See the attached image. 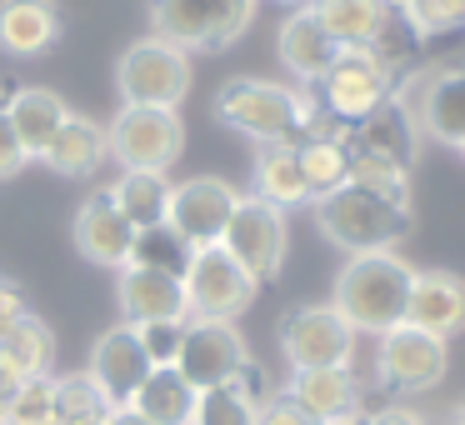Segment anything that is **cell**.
<instances>
[{"mask_svg":"<svg viewBox=\"0 0 465 425\" xmlns=\"http://www.w3.org/2000/svg\"><path fill=\"white\" fill-rule=\"evenodd\" d=\"M155 365H151V355L141 351V335H135V325H111V331L95 341V351H91V381L105 390V400L121 410V405H131L135 400V390L145 385V375H151Z\"/></svg>","mask_w":465,"mask_h":425,"instance_id":"cell-15","label":"cell"},{"mask_svg":"<svg viewBox=\"0 0 465 425\" xmlns=\"http://www.w3.org/2000/svg\"><path fill=\"white\" fill-rule=\"evenodd\" d=\"M195 385L185 381L175 365H155L151 375H145V385L135 390V400H131V410L135 415H145L151 425H191V415H195Z\"/></svg>","mask_w":465,"mask_h":425,"instance_id":"cell-28","label":"cell"},{"mask_svg":"<svg viewBox=\"0 0 465 425\" xmlns=\"http://www.w3.org/2000/svg\"><path fill=\"white\" fill-rule=\"evenodd\" d=\"M411 281H415V265H405L395 251L351 255L345 271L335 275L331 305L355 335H385V331H395V325H405Z\"/></svg>","mask_w":465,"mask_h":425,"instance_id":"cell-1","label":"cell"},{"mask_svg":"<svg viewBox=\"0 0 465 425\" xmlns=\"http://www.w3.org/2000/svg\"><path fill=\"white\" fill-rule=\"evenodd\" d=\"M25 161H31V155H25V145L15 141L11 121L0 115V181H11V175H21V171H25Z\"/></svg>","mask_w":465,"mask_h":425,"instance_id":"cell-38","label":"cell"},{"mask_svg":"<svg viewBox=\"0 0 465 425\" xmlns=\"http://www.w3.org/2000/svg\"><path fill=\"white\" fill-rule=\"evenodd\" d=\"M285 5H295V11H305V5H315V0H285Z\"/></svg>","mask_w":465,"mask_h":425,"instance_id":"cell-46","label":"cell"},{"mask_svg":"<svg viewBox=\"0 0 465 425\" xmlns=\"http://www.w3.org/2000/svg\"><path fill=\"white\" fill-rule=\"evenodd\" d=\"M115 405L91 375H55V425H105Z\"/></svg>","mask_w":465,"mask_h":425,"instance_id":"cell-31","label":"cell"},{"mask_svg":"<svg viewBox=\"0 0 465 425\" xmlns=\"http://www.w3.org/2000/svg\"><path fill=\"white\" fill-rule=\"evenodd\" d=\"M401 15L415 35H445L465 25V0H405Z\"/></svg>","mask_w":465,"mask_h":425,"instance_id":"cell-34","label":"cell"},{"mask_svg":"<svg viewBox=\"0 0 465 425\" xmlns=\"http://www.w3.org/2000/svg\"><path fill=\"white\" fill-rule=\"evenodd\" d=\"M275 55H281V65L295 75V81L305 85H321V75L335 65V55H341V45L325 35V25L311 15V5L305 11H291L281 25V35H275Z\"/></svg>","mask_w":465,"mask_h":425,"instance_id":"cell-22","label":"cell"},{"mask_svg":"<svg viewBox=\"0 0 465 425\" xmlns=\"http://www.w3.org/2000/svg\"><path fill=\"white\" fill-rule=\"evenodd\" d=\"M11 425H55V375L21 381L11 400Z\"/></svg>","mask_w":465,"mask_h":425,"instance_id":"cell-35","label":"cell"},{"mask_svg":"<svg viewBox=\"0 0 465 425\" xmlns=\"http://www.w3.org/2000/svg\"><path fill=\"white\" fill-rule=\"evenodd\" d=\"M415 145H420V131H415L411 111L401 101H385L381 111H371L361 125H351L345 135V151L351 155H375V161H391V165H415Z\"/></svg>","mask_w":465,"mask_h":425,"instance_id":"cell-18","label":"cell"},{"mask_svg":"<svg viewBox=\"0 0 465 425\" xmlns=\"http://www.w3.org/2000/svg\"><path fill=\"white\" fill-rule=\"evenodd\" d=\"M115 85H121L125 105H155V111H175L191 95V55L175 51L171 41H135L115 65Z\"/></svg>","mask_w":465,"mask_h":425,"instance_id":"cell-5","label":"cell"},{"mask_svg":"<svg viewBox=\"0 0 465 425\" xmlns=\"http://www.w3.org/2000/svg\"><path fill=\"white\" fill-rule=\"evenodd\" d=\"M21 315H31V311H25V301H21V291L0 281V335L11 331V325L21 321Z\"/></svg>","mask_w":465,"mask_h":425,"instance_id":"cell-40","label":"cell"},{"mask_svg":"<svg viewBox=\"0 0 465 425\" xmlns=\"http://www.w3.org/2000/svg\"><path fill=\"white\" fill-rule=\"evenodd\" d=\"M311 15L341 51H375L395 21V5H385V0H315Z\"/></svg>","mask_w":465,"mask_h":425,"instance_id":"cell-21","label":"cell"},{"mask_svg":"<svg viewBox=\"0 0 465 425\" xmlns=\"http://www.w3.org/2000/svg\"><path fill=\"white\" fill-rule=\"evenodd\" d=\"M75 251H81V261L91 265H105V271H125L131 265V245H135V231L125 225V215L115 211V201L105 191L85 195L81 211H75Z\"/></svg>","mask_w":465,"mask_h":425,"instance_id":"cell-16","label":"cell"},{"mask_svg":"<svg viewBox=\"0 0 465 425\" xmlns=\"http://www.w3.org/2000/svg\"><path fill=\"white\" fill-rule=\"evenodd\" d=\"M255 195H261V201H271L275 211L311 205V191H305V175H301V155H295V145H261V151H255Z\"/></svg>","mask_w":465,"mask_h":425,"instance_id":"cell-29","label":"cell"},{"mask_svg":"<svg viewBox=\"0 0 465 425\" xmlns=\"http://www.w3.org/2000/svg\"><path fill=\"white\" fill-rule=\"evenodd\" d=\"M15 91H21V85H15V81H0V115L11 111V101H15Z\"/></svg>","mask_w":465,"mask_h":425,"instance_id":"cell-43","label":"cell"},{"mask_svg":"<svg viewBox=\"0 0 465 425\" xmlns=\"http://www.w3.org/2000/svg\"><path fill=\"white\" fill-rule=\"evenodd\" d=\"M445 341L415 331V325H395V331L381 335V351H375V375H381L385 390H435L445 381Z\"/></svg>","mask_w":465,"mask_h":425,"instance_id":"cell-13","label":"cell"},{"mask_svg":"<svg viewBox=\"0 0 465 425\" xmlns=\"http://www.w3.org/2000/svg\"><path fill=\"white\" fill-rule=\"evenodd\" d=\"M111 155L121 171H171L185 151V125L175 111H155V105H121L111 125H105Z\"/></svg>","mask_w":465,"mask_h":425,"instance_id":"cell-7","label":"cell"},{"mask_svg":"<svg viewBox=\"0 0 465 425\" xmlns=\"http://www.w3.org/2000/svg\"><path fill=\"white\" fill-rule=\"evenodd\" d=\"M171 191L175 185L161 171H121V181L105 195L115 201V211L125 215L131 231H151V225H165V215H171Z\"/></svg>","mask_w":465,"mask_h":425,"instance_id":"cell-27","label":"cell"},{"mask_svg":"<svg viewBox=\"0 0 465 425\" xmlns=\"http://www.w3.org/2000/svg\"><path fill=\"white\" fill-rule=\"evenodd\" d=\"M405 325L450 341L465 331V281L450 271H415L411 301H405Z\"/></svg>","mask_w":465,"mask_h":425,"instance_id":"cell-17","label":"cell"},{"mask_svg":"<svg viewBox=\"0 0 465 425\" xmlns=\"http://www.w3.org/2000/svg\"><path fill=\"white\" fill-rule=\"evenodd\" d=\"M365 425H430L420 410H411V405H381V410L365 415Z\"/></svg>","mask_w":465,"mask_h":425,"instance_id":"cell-39","label":"cell"},{"mask_svg":"<svg viewBox=\"0 0 465 425\" xmlns=\"http://www.w3.org/2000/svg\"><path fill=\"white\" fill-rule=\"evenodd\" d=\"M61 5L55 0H0V51L15 61H35L61 41Z\"/></svg>","mask_w":465,"mask_h":425,"instance_id":"cell-20","label":"cell"},{"mask_svg":"<svg viewBox=\"0 0 465 425\" xmlns=\"http://www.w3.org/2000/svg\"><path fill=\"white\" fill-rule=\"evenodd\" d=\"M335 425H365V415H345V420H335Z\"/></svg>","mask_w":465,"mask_h":425,"instance_id":"cell-44","label":"cell"},{"mask_svg":"<svg viewBox=\"0 0 465 425\" xmlns=\"http://www.w3.org/2000/svg\"><path fill=\"white\" fill-rule=\"evenodd\" d=\"M455 425H465V400H460V405H455Z\"/></svg>","mask_w":465,"mask_h":425,"instance_id":"cell-45","label":"cell"},{"mask_svg":"<svg viewBox=\"0 0 465 425\" xmlns=\"http://www.w3.org/2000/svg\"><path fill=\"white\" fill-rule=\"evenodd\" d=\"M111 425H151V420H145V415H135L131 405H121V410L111 415Z\"/></svg>","mask_w":465,"mask_h":425,"instance_id":"cell-42","label":"cell"},{"mask_svg":"<svg viewBox=\"0 0 465 425\" xmlns=\"http://www.w3.org/2000/svg\"><path fill=\"white\" fill-rule=\"evenodd\" d=\"M255 425H321L291 400V395H275V400H261V420Z\"/></svg>","mask_w":465,"mask_h":425,"instance_id":"cell-37","label":"cell"},{"mask_svg":"<svg viewBox=\"0 0 465 425\" xmlns=\"http://www.w3.org/2000/svg\"><path fill=\"white\" fill-rule=\"evenodd\" d=\"M135 335H141V351L151 355V365H175L185 321H151V325H135Z\"/></svg>","mask_w":465,"mask_h":425,"instance_id":"cell-36","label":"cell"},{"mask_svg":"<svg viewBox=\"0 0 465 425\" xmlns=\"http://www.w3.org/2000/svg\"><path fill=\"white\" fill-rule=\"evenodd\" d=\"M51 355H55V335L45 321L21 315L11 331L0 335V371H11L15 381H35V375H51Z\"/></svg>","mask_w":465,"mask_h":425,"instance_id":"cell-30","label":"cell"},{"mask_svg":"<svg viewBox=\"0 0 465 425\" xmlns=\"http://www.w3.org/2000/svg\"><path fill=\"white\" fill-rule=\"evenodd\" d=\"M315 205V225L331 245H341L345 255H381V251H395L401 235H411L415 225V211L411 205H391L381 195L361 191V185L345 181L341 191L321 195Z\"/></svg>","mask_w":465,"mask_h":425,"instance_id":"cell-3","label":"cell"},{"mask_svg":"<svg viewBox=\"0 0 465 425\" xmlns=\"http://www.w3.org/2000/svg\"><path fill=\"white\" fill-rule=\"evenodd\" d=\"M385 5H395V11H401V5H405V0H385Z\"/></svg>","mask_w":465,"mask_h":425,"instance_id":"cell-47","label":"cell"},{"mask_svg":"<svg viewBox=\"0 0 465 425\" xmlns=\"http://www.w3.org/2000/svg\"><path fill=\"white\" fill-rule=\"evenodd\" d=\"M245 365H251V345H245L241 331H235V321H185L175 371H181L195 390L231 385Z\"/></svg>","mask_w":465,"mask_h":425,"instance_id":"cell-11","label":"cell"},{"mask_svg":"<svg viewBox=\"0 0 465 425\" xmlns=\"http://www.w3.org/2000/svg\"><path fill=\"white\" fill-rule=\"evenodd\" d=\"M41 161L51 165L55 175H65V181H85V175H95L105 161H111L105 125L85 121V115H71V121L51 135V145L41 151Z\"/></svg>","mask_w":465,"mask_h":425,"instance_id":"cell-24","label":"cell"},{"mask_svg":"<svg viewBox=\"0 0 465 425\" xmlns=\"http://www.w3.org/2000/svg\"><path fill=\"white\" fill-rule=\"evenodd\" d=\"M105 425H111V420H105Z\"/></svg>","mask_w":465,"mask_h":425,"instance_id":"cell-49","label":"cell"},{"mask_svg":"<svg viewBox=\"0 0 465 425\" xmlns=\"http://www.w3.org/2000/svg\"><path fill=\"white\" fill-rule=\"evenodd\" d=\"M281 355L291 371H351L355 331L335 315V305H295L275 325Z\"/></svg>","mask_w":465,"mask_h":425,"instance_id":"cell-6","label":"cell"},{"mask_svg":"<svg viewBox=\"0 0 465 425\" xmlns=\"http://www.w3.org/2000/svg\"><path fill=\"white\" fill-rule=\"evenodd\" d=\"M295 155H301V175H305L311 201H321V195L341 191V185L351 181V155H345V141H305V145H295Z\"/></svg>","mask_w":465,"mask_h":425,"instance_id":"cell-32","label":"cell"},{"mask_svg":"<svg viewBox=\"0 0 465 425\" xmlns=\"http://www.w3.org/2000/svg\"><path fill=\"white\" fill-rule=\"evenodd\" d=\"M191 255H195V251L171 231V225H151V231H135V245H131V265H141V271H161V275H175V281L185 275Z\"/></svg>","mask_w":465,"mask_h":425,"instance_id":"cell-33","label":"cell"},{"mask_svg":"<svg viewBox=\"0 0 465 425\" xmlns=\"http://www.w3.org/2000/svg\"><path fill=\"white\" fill-rule=\"evenodd\" d=\"M455 151H460V161H465V141H460V145H455Z\"/></svg>","mask_w":465,"mask_h":425,"instance_id":"cell-48","label":"cell"},{"mask_svg":"<svg viewBox=\"0 0 465 425\" xmlns=\"http://www.w3.org/2000/svg\"><path fill=\"white\" fill-rule=\"evenodd\" d=\"M211 111L221 125H231L235 135H245L255 145H301L311 95H295L291 85L255 81V75H235L215 91Z\"/></svg>","mask_w":465,"mask_h":425,"instance_id":"cell-2","label":"cell"},{"mask_svg":"<svg viewBox=\"0 0 465 425\" xmlns=\"http://www.w3.org/2000/svg\"><path fill=\"white\" fill-rule=\"evenodd\" d=\"M255 21V0H151V35L175 51H231Z\"/></svg>","mask_w":465,"mask_h":425,"instance_id":"cell-4","label":"cell"},{"mask_svg":"<svg viewBox=\"0 0 465 425\" xmlns=\"http://www.w3.org/2000/svg\"><path fill=\"white\" fill-rule=\"evenodd\" d=\"M115 301H121L125 325L191 321L181 281H175V275H161V271H141V265H125L121 271V281H115Z\"/></svg>","mask_w":465,"mask_h":425,"instance_id":"cell-19","label":"cell"},{"mask_svg":"<svg viewBox=\"0 0 465 425\" xmlns=\"http://www.w3.org/2000/svg\"><path fill=\"white\" fill-rule=\"evenodd\" d=\"M5 121H11L15 141L25 145V155H41L45 145H51V135L71 121V105H65L55 91H45V85H25V91H15Z\"/></svg>","mask_w":465,"mask_h":425,"instance_id":"cell-26","label":"cell"},{"mask_svg":"<svg viewBox=\"0 0 465 425\" xmlns=\"http://www.w3.org/2000/svg\"><path fill=\"white\" fill-rule=\"evenodd\" d=\"M181 291H185L191 321H235L241 311H251L261 285L235 265V255L225 251V245H205V251H195L191 265H185Z\"/></svg>","mask_w":465,"mask_h":425,"instance_id":"cell-8","label":"cell"},{"mask_svg":"<svg viewBox=\"0 0 465 425\" xmlns=\"http://www.w3.org/2000/svg\"><path fill=\"white\" fill-rule=\"evenodd\" d=\"M15 390H21V381H15L11 371H0V425H11V400Z\"/></svg>","mask_w":465,"mask_h":425,"instance_id":"cell-41","label":"cell"},{"mask_svg":"<svg viewBox=\"0 0 465 425\" xmlns=\"http://www.w3.org/2000/svg\"><path fill=\"white\" fill-rule=\"evenodd\" d=\"M261 365H245L231 385H215V390H201L195 395V415L191 425H255L261 420Z\"/></svg>","mask_w":465,"mask_h":425,"instance_id":"cell-25","label":"cell"},{"mask_svg":"<svg viewBox=\"0 0 465 425\" xmlns=\"http://www.w3.org/2000/svg\"><path fill=\"white\" fill-rule=\"evenodd\" d=\"M285 395L321 425H335V420H345V415H365L355 371H291Z\"/></svg>","mask_w":465,"mask_h":425,"instance_id":"cell-23","label":"cell"},{"mask_svg":"<svg viewBox=\"0 0 465 425\" xmlns=\"http://www.w3.org/2000/svg\"><path fill=\"white\" fill-rule=\"evenodd\" d=\"M235 201H241V191H235L231 181H221V175H195V181H185L171 191V215H165V225H171L191 251H205V245H221L225 225H231V215H235Z\"/></svg>","mask_w":465,"mask_h":425,"instance_id":"cell-12","label":"cell"},{"mask_svg":"<svg viewBox=\"0 0 465 425\" xmlns=\"http://www.w3.org/2000/svg\"><path fill=\"white\" fill-rule=\"evenodd\" d=\"M285 241H291V231H285V211H275V205L261 201V195H241L231 225H225V235H221V245L235 255V265H241L255 285H265V281L281 275Z\"/></svg>","mask_w":465,"mask_h":425,"instance_id":"cell-10","label":"cell"},{"mask_svg":"<svg viewBox=\"0 0 465 425\" xmlns=\"http://www.w3.org/2000/svg\"><path fill=\"white\" fill-rule=\"evenodd\" d=\"M391 91H395V71L375 51H341L335 65L321 75V111L351 131L371 111H381L391 101Z\"/></svg>","mask_w":465,"mask_h":425,"instance_id":"cell-9","label":"cell"},{"mask_svg":"<svg viewBox=\"0 0 465 425\" xmlns=\"http://www.w3.org/2000/svg\"><path fill=\"white\" fill-rule=\"evenodd\" d=\"M401 105L411 111L415 131H420L425 141L460 145L465 141V65L420 75V81H415V91L405 95Z\"/></svg>","mask_w":465,"mask_h":425,"instance_id":"cell-14","label":"cell"}]
</instances>
